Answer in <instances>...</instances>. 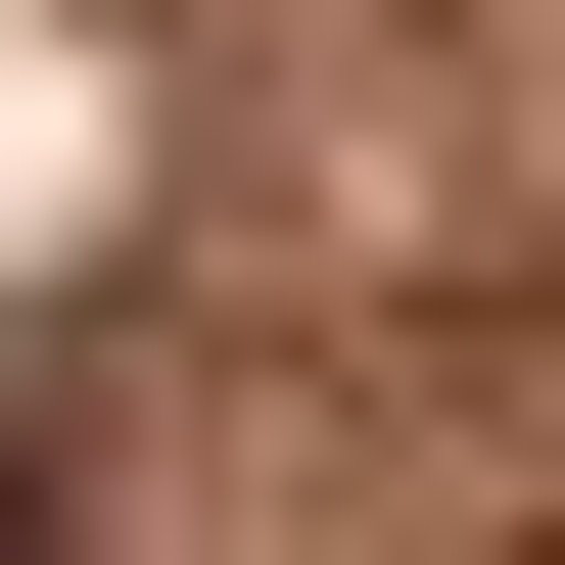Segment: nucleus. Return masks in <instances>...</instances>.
Returning a JSON list of instances; mask_svg holds the SVG:
<instances>
[{
	"instance_id": "nucleus-1",
	"label": "nucleus",
	"mask_w": 565,
	"mask_h": 565,
	"mask_svg": "<svg viewBox=\"0 0 565 565\" xmlns=\"http://www.w3.org/2000/svg\"><path fill=\"white\" fill-rule=\"evenodd\" d=\"M0 565H47V471H0Z\"/></svg>"
}]
</instances>
